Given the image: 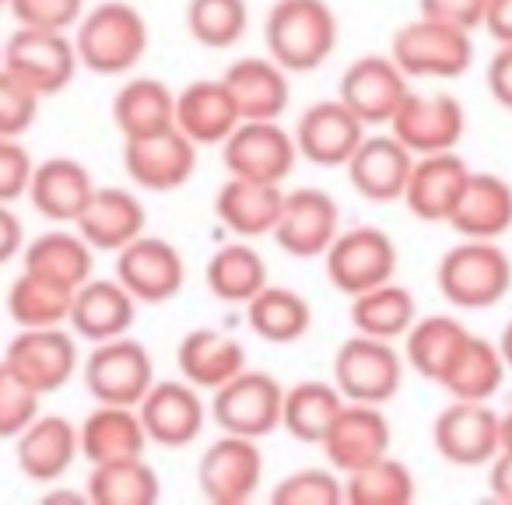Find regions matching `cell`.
Listing matches in <instances>:
<instances>
[{"label": "cell", "instance_id": "1f68e13d", "mask_svg": "<svg viewBox=\"0 0 512 505\" xmlns=\"http://www.w3.org/2000/svg\"><path fill=\"white\" fill-rule=\"evenodd\" d=\"M176 365L186 383L214 393L218 386H225L228 379L246 369V348H242L239 337L225 334V330L197 327L179 341Z\"/></svg>", "mask_w": 512, "mask_h": 505}, {"label": "cell", "instance_id": "d6a6232c", "mask_svg": "<svg viewBox=\"0 0 512 505\" xmlns=\"http://www.w3.org/2000/svg\"><path fill=\"white\" fill-rule=\"evenodd\" d=\"M281 204H285V190L278 183H253V179L228 176L214 197V214L239 239H260V235L274 232L281 218Z\"/></svg>", "mask_w": 512, "mask_h": 505}, {"label": "cell", "instance_id": "277c9868", "mask_svg": "<svg viewBox=\"0 0 512 505\" xmlns=\"http://www.w3.org/2000/svg\"><path fill=\"white\" fill-rule=\"evenodd\" d=\"M390 57L411 81H453L474 64V32L418 15L393 32Z\"/></svg>", "mask_w": 512, "mask_h": 505}, {"label": "cell", "instance_id": "74e56055", "mask_svg": "<svg viewBox=\"0 0 512 505\" xmlns=\"http://www.w3.org/2000/svg\"><path fill=\"white\" fill-rule=\"evenodd\" d=\"M246 323L267 344H295L313 327V306L306 295L285 285H267L246 302Z\"/></svg>", "mask_w": 512, "mask_h": 505}, {"label": "cell", "instance_id": "f907efd6", "mask_svg": "<svg viewBox=\"0 0 512 505\" xmlns=\"http://www.w3.org/2000/svg\"><path fill=\"white\" fill-rule=\"evenodd\" d=\"M36 169V158L29 155L18 137H0V200L15 204L29 193V179Z\"/></svg>", "mask_w": 512, "mask_h": 505}, {"label": "cell", "instance_id": "5bb4252c", "mask_svg": "<svg viewBox=\"0 0 512 505\" xmlns=\"http://www.w3.org/2000/svg\"><path fill=\"white\" fill-rule=\"evenodd\" d=\"M411 92V78L400 71L390 53H369L344 67L337 99L365 123V127H390L393 113Z\"/></svg>", "mask_w": 512, "mask_h": 505}, {"label": "cell", "instance_id": "836d02e7", "mask_svg": "<svg viewBox=\"0 0 512 505\" xmlns=\"http://www.w3.org/2000/svg\"><path fill=\"white\" fill-rule=\"evenodd\" d=\"M78 435L81 460H88V467L109 460H127V456H144V449L151 446L137 407L120 404H95V411L78 425Z\"/></svg>", "mask_w": 512, "mask_h": 505}, {"label": "cell", "instance_id": "cb8c5ba5", "mask_svg": "<svg viewBox=\"0 0 512 505\" xmlns=\"http://www.w3.org/2000/svg\"><path fill=\"white\" fill-rule=\"evenodd\" d=\"M470 165L456 151H435V155L414 158L411 179H407L404 204L418 221L428 225H446L453 214L456 200H460L463 186L470 179Z\"/></svg>", "mask_w": 512, "mask_h": 505}, {"label": "cell", "instance_id": "484cf974", "mask_svg": "<svg viewBox=\"0 0 512 505\" xmlns=\"http://www.w3.org/2000/svg\"><path fill=\"white\" fill-rule=\"evenodd\" d=\"M92 193L95 179L88 172V165L78 162V158L57 155L36 162L25 197L53 225H74L81 218V211L88 207V200H92Z\"/></svg>", "mask_w": 512, "mask_h": 505}, {"label": "cell", "instance_id": "9c48e42d", "mask_svg": "<svg viewBox=\"0 0 512 505\" xmlns=\"http://www.w3.org/2000/svg\"><path fill=\"white\" fill-rule=\"evenodd\" d=\"M327 264V278L337 292L362 295L376 285L397 278V242L376 225H358V228H341L337 239L330 242V249L323 253Z\"/></svg>", "mask_w": 512, "mask_h": 505}, {"label": "cell", "instance_id": "4dcf8cb0", "mask_svg": "<svg viewBox=\"0 0 512 505\" xmlns=\"http://www.w3.org/2000/svg\"><path fill=\"white\" fill-rule=\"evenodd\" d=\"M22 264V271L78 292L88 278H95V249L74 225L50 228L22 249Z\"/></svg>", "mask_w": 512, "mask_h": 505}, {"label": "cell", "instance_id": "4fadbf2b", "mask_svg": "<svg viewBox=\"0 0 512 505\" xmlns=\"http://www.w3.org/2000/svg\"><path fill=\"white\" fill-rule=\"evenodd\" d=\"M264 481V453L256 439L221 432L197 460L200 495L211 505H242L256 495Z\"/></svg>", "mask_w": 512, "mask_h": 505}, {"label": "cell", "instance_id": "b9f144b4", "mask_svg": "<svg viewBox=\"0 0 512 505\" xmlns=\"http://www.w3.org/2000/svg\"><path fill=\"white\" fill-rule=\"evenodd\" d=\"M470 330L463 327L456 316H418L414 327L404 337V362L418 372L428 383H439L446 365L453 362V355L460 351V344L467 341Z\"/></svg>", "mask_w": 512, "mask_h": 505}, {"label": "cell", "instance_id": "e575fe53", "mask_svg": "<svg viewBox=\"0 0 512 505\" xmlns=\"http://www.w3.org/2000/svg\"><path fill=\"white\" fill-rule=\"evenodd\" d=\"M505 376H509V365H505L498 344H491L488 337L467 334V341L460 344V351L435 386H442L449 400H491L502 390Z\"/></svg>", "mask_w": 512, "mask_h": 505}, {"label": "cell", "instance_id": "bcb514c9", "mask_svg": "<svg viewBox=\"0 0 512 505\" xmlns=\"http://www.w3.org/2000/svg\"><path fill=\"white\" fill-rule=\"evenodd\" d=\"M274 505H344V474L334 467H302L281 477L271 491Z\"/></svg>", "mask_w": 512, "mask_h": 505}, {"label": "cell", "instance_id": "f6af8a7d", "mask_svg": "<svg viewBox=\"0 0 512 505\" xmlns=\"http://www.w3.org/2000/svg\"><path fill=\"white\" fill-rule=\"evenodd\" d=\"M249 29L246 0H190L186 4V32L204 50H232Z\"/></svg>", "mask_w": 512, "mask_h": 505}, {"label": "cell", "instance_id": "f546056e", "mask_svg": "<svg viewBox=\"0 0 512 505\" xmlns=\"http://www.w3.org/2000/svg\"><path fill=\"white\" fill-rule=\"evenodd\" d=\"M446 225L460 239H502L512 228V183L495 172H470Z\"/></svg>", "mask_w": 512, "mask_h": 505}, {"label": "cell", "instance_id": "44dd1931", "mask_svg": "<svg viewBox=\"0 0 512 505\" xmlns=\"http://www.w3.org/2000/svg\"><path fill=\"white\" fill-rule=\"evenodd\" d=\"M365 123L344 106L341 99H323L313 102L295 123V144H299V158L320 169H344L355 148L365 141Z\"/></svg>", "mask_w": 512, "mask_h": 505}, {"label": "cell", "instance_id": "83f0119b", "mask_svg": "<svg viewBox=\"0 0 512 505\" xmlns=\"http://www.w3.org/2000/svg\"><path fill=\"white\" fill-rule=\"evenodd\" d=\"M144 225H148V211L141 197L123 186H95L88 207L74 221V228L92 242L95 253H120L127 242L144 235Z\"/></svg>", "mask_w": 512, "mask_h": 505}, {"label": "cell", "instance_id": "ab89813d", "mask_svg": "<svg viewBox=\"0 0 512 505\" xmlns=\"http://www.w3.org/2000/svg\"><path fill=\"white\" fill-rule=\"evenodd\" d=\"M414 320H418L414 292L397 285V281H386V285H376L362 295H351V327H355V334L404 341Z\"/></svg>", "mask_w": 512, "mask_h": 505}, {"label": "cell", "instance_id": "d4e9b609", "mask_svg": "<svg viewBox=\"0 0 512 505\" xmlns=\"http://www.w3.org/2000/svg\"><path fill=\"white\" fill-rule=\"evenodd\" d=\"M81 456L78 425L64 414H39L15 439V463L29 481H60Z\"/></svg>", "mask_w": 512, "mask_h": 505}, {"label": "cell", "instance_id": "8fae6325", "mask_svg": "<svg viewBox=\"0 0 512 505\" xmlns=\"http://www.w3.org/2000/svg\"><path fill=\"white\" fill-rule=\"evenodd\" d=\"M228 176L253 183H285L299 162V144L278 120H242L221 144Z\"/></svg>", "mask_w": 512, "mask_h": 505}, {"label": "cell", "instance_id": "f5cc1de1", "mask_svg": "<svg viewBox=\"0 0 512 505\" xmlns=\"http://www.w3.org/2000/svg\"><path fill=\"white\" fill-rule=\"evenodd\" d=\"M488 92L498 106L512 113V43L498 46V53L488 60Z\"/></svg>", "mask_w": 512, "mask_h": 505}, {"label": "cell", "instance_id": "f1b7e54d", "mask_svg": "<svg viewBox=\"0 0 512 505\" xmlns=\"http://www.w3.org/2000/svg\"><path fill=\"white\" fill-rule=\"evenodd\" d=\"M242 120H281L292 106V81L274 57H242L221 74Z\"/></svg>", "mask_w": 512, "mask_h": 505}, {"label": "cell", "instance_id": "ffe728a7", "mask_svg": "<svg viewBox=\"0 0 512 505\" xmlns=\"http://www.w3.org/2000/svg\"><path fill=\"white\" fill-rule=\"evenodd\" d=\"M414 158L418 155L397 134H365L344 172L358 197H365L369 204H393V200H404Z\"/></svg>", "mask_w": 512, "mask_h": 505}, {"label": "cell", "instance_id": "4316f807", "mask_svg": "<svg viewBox=\"0 0 512 505\" xmlns=\"http://www.w3.org/2000/svg\"><path fill=\"white\" fill-rule=\"evenodd\" d=\"M239 123L242 113L225 78H200L190 81L183 92H176V127L197 148H221Z\"/></svg>", "mask_w": 512, "mask_h": 505}, {"label": "cell", "instance_id": "8d00e7d4", "mask_svg": "<svg viewBox=\"0 0 512 505\" xmlns=\"http://www.w3.org/2000/svg\"><path fill=\"white\" fill-rule=\"evenodd\" d=\"M113 123L127 137H148L176 127V92L158 78H134L113 95Z\"/></svg>", "mask_w": 512, "mask_h": 505}, {"label": "cell", "instance_id": "6f0895ef", "mask_svg": "<svg viewBox=\"0 0 512 505\" xmlns=\"http://www.w3.org/2000/svg\"><path fill=\"white\" fill-rule=\"evenodd\" d=\"M498 351H502L505 365H509V372H512V320L502 327V337H498Z\"/></svg>", "mask_w": 512, "mask_h": 505}, {"label": "cell", "instance_id": "f35d334b", "mask_svg": "<svg viewBox=\"0 0 512 505\" xmlns=\"http://www.w3.org/2000/svg\"><path fill=\"white\" fill-rule=\"evenodd\" d=\"M344 407V393L337 383L327 379H302L295 386H285V407H281V428L295 442L320 446L323 435L330 432L334 418Z\"/></svg>", "mask_w": 512, "mask_h": 505}, {"label": "cell", "instance_id": "d590c367", "mask_svg": "<svg viewBox=\"0 0 512 505\" xmlns=\"http://www.w3.org/2000/svg\"><path fill=\"white\" fill-rule=\"evenodd\" d=\"M204 281L207 292L218 302L246 306L256 292H264L271 285V274H267V260L249 246V239H239L214 249L204 267Z\"/></svg>", "mask_w": 512, "mask_h": 505}, {"label": "cell", "instance_id": "11a10c76", "mask_svg": "<svg viewBox=\"0 0 512 505\" xmlns=\"http://www.w3.org/2000/svg\"><path fill=\"white\" fill-rule=\"evenodd\" d=\"M481 29L488 32L498 46L512 43V0H488Z\"/></svg>", "mask_w": 512, "mask_h": 505}, {"label": "cell", "instance_id": "7bdbcfd3", "mask_svg": "<svg viewBox=\"0 0 512 505\" xmlns=\"http://www.w3.org/2000/svg\"><path fill=\"white\" fill-rule=\"evenodd\" d=\"M414 495L411 467L390 453L344 474V505H411Z\"/></svg>", "mask_w": 512, "mask_h": 505}, {"label": "cell", "instance_id": "680465c9", "mask_svg": "<svg viewBox=\"0 0 512 505\" xmlns=\"http://www.w3.org/2000/svg\"><path fill=\"white\" fill-rule=\"evenodd\" d=\"M502 449L512 453V411L502 414Z\"/></svg>", "mask_w": 512, "mask_h": 505}, {"label": "cell", "instance_id": "30bf717a", "mask_svg": "<svg viewBox=\"0 0 512 505\" xmlns=\"http://www.w3.org/2000/svg\"><path fill=\"white\" fill-rule=\"evenodd\" d=\"M432 442L453 467H488L502 449V414L491 400H449L432 421Z\"/></svg>", "mask_w": 512, "mask_h": 505}, {"label": "cell", "instance_id": "ba28073f", "mask_svg": "<svg viewBox=\"0 0 512 505\" xmlns=\"http://www.w3.org/2000/svg\"><path fill=\"white\" fill-rule=\"evenodd\" d=\"M78 46L71 32L57 29H25L18 25L4 43V71L39 92L43 99L60 95L78 74Z\"/></svg>", "mask_w": 512, "mask_h": 505}, {"label": "cell", "instance_id": "681fc988", "mask_svg": "<svg viewBox=\"0 0 512 505\" xmlns=\"http://www.w3.org/2000/svg\"><path fill=\"white\" fill-rule=\"evenodd\" d=\"M8 11L25 29L71 32L85 15V0H8Z\"/></svg>", "mask_w": 512, "mask_h": 505}, {"label": "cell", "instance_id": "7402d4cb", "mask_svg": "<svg viewBox=\"0 0 512 505\" xmlns=\"http://www.w3.org/2000/svg\"><path fill=\"white\" fill-rule=\"evenodd\" d=\"M390 446H393V428L386 421L383 407L355 404V400H344L341 414H337L330 432L320 442V449L327 453L330 467L337 474H351V470L379 460V456L390 453Z\"/></svg>", "mask_w": 512, "mask_h": 505}, {"label": "cell", "instance_id": "9f6ffc18", "mask_svg": "<svg viewBox=\"0 0 512 505\" xmlns=\"http://www.w3.org/2000/svg\"><path fill=\"white\" fill-rule=\"evenodd\" d=\"M488 491L498 502L512 505V453L498 449V456L488 463Z\"/></svg>", "mask_w": 512, "mask_h": 505}, {"label": "cell", "instance_id": "c3c4849f", "mask_svg": "<svg viewBox=\"0 0 512 505\" xmlns=\"http://www.w3.org/2000/svg\"><path fill=\"white\" fill-rule=\"evenodd\" d=\"M39 102H43V95L32 92L25 81H18L15 74L0 67V137H18L22 141L32 130V123H36Z\"/></svg>", "mask_w": 512, "mask_h": 505}, {"label": "cell", "instance_id": "7a4b0ae2", "mask_svg": "<svg viewBox=\"0 0 512 505\" xmlns=\"http://www.w3.org/2000/svg\"><path fill=\"white\" fill-rule=\"evenodd\" d=\"M78 60L85 71L102 78L130 74L148 53V22L127 0H106L81 15L71 29Z\"/></svg>", "mask_w": 512, "mask_h": 505}, {"label": "cell", "instance_id": "91938a15", "mask_svg": "<svg viewBox=\"0 0 512 505\" xmlns=\"http://www.w3.org/2000/svg\"><path fill=\"white\" fill-rule=\"evenodd\" d=\"M0 11H8V0H0Z\"/></svg>", "mask_w": 512, "mask_h": 505}, {"label": "cell", "instance_id": "d6986e66", "mask_svg": "<svg viewBox=\"0 0 512 505\" xmlns=\"http://www.w3.org/2000/svg\"><path fill=\"white\" fill-rule=\"evenodd\" d=\"M137 414H141L144 432L155 446L186 449L200 439L211 407L200 400V390L186 379H165V383L155 379V386L137 404Z\"/></svg>", "mask_w": 512, "mask_h": 505}, {"label": "cell", "instance_id": "3957f363", "mask_svg": "<svg viewBox=\"0 0 512 505\" xmlns=\"http://www.w3.org/2000/svg\"><path fill=\"white\" fill-rule=\"evenodd\" d=\"M442 299L453 309H491L512 292V260L498 239H463L439 260Z\"/></svg>", "mask_w": 512, "mask_h": 505}, {"label": "cell", "instance_id": "816d5d0a", "mask_svg": "<svg viewBox=\"0 0 512 505\" xmlns=\"http://www.w3.org/2000/svg\"><path fill=\"white\" fill-rule=\"evenodd\" d=\"M488 0H418V15L435 18V22L456 25V29H481Z\"/></svg>", "mask_w": 512, "mask_h": 505}, {"label": "cell", "instance_id": "7c38bea8", "mask_svg": "<svg viewBox=\"0 0 512 505\" xmlns=\"http://www.w3.org/2000/svg\"><path fill=\"white\" fill-rule=\"evenodd\" d=\"M4 362L36 393H60L81 372L78 337L64 327H25L4 348Z\"/></svg>", "mask_w": 512, "mask_h": 505}, {"label": "cell", "instance_id": "db71d44e", "mask_svg": "<svg viewBox=\"0 0 512 505\" xmlns=\"http://www.w3.org/2000/svg\"><path fill=\"white\" fill-rule=\"evenodd\" d=\"M25 249V228H22V218L11 211V204L0 200V264H8L15 260L18 253Z\"/></svg>", "mask_w": 512, "mask_h": 505}, {"label": "cell", "instance_id": "ee69618b", "mask_svg": "<svg viewBox=\"0 0 512 505\" xmlns=\"http://www.w3.org/2000/svg\"><path fill=\"white\" fill-rule=\"evenodd\" d=\"M74 292L64 285H53L46 278L22 271L8 288V316L18 330L25 327H64L71 316Z\"/></svg>", "mask_w": 512, "mask_h": 505}, {"label": "cell", "instance_id": "6da1fadb", "mask_svg": "<svg viewBox=\"0 0 512 505\" xmlns=\"http://www.w3.org/2000/svg\"><path fill=\"white\" fill-rule=\"evenodd\" d=\"M267 57L288 74L320 71L341 43V25L327 0H274L264 22Z\"/></svg>", "mask_w": 512, "mask_h": 505}, {"label": "cell", "instance_id": "5b68a950", "mask_svg": "<svg viewBox=\"0 0 512 505\" xmlns=\"http://www.w3.org/2000/svg\"><path fill=\"white\" fill-rule=\"evenodd\" d=\"M81 379L95 404L137 407L144 393L155 386V362L137 337L123 334L113 341L92 344L88 358L81 362Z\"/></svg>", "mask_w": 512, "mask_h": 505}, {"label": "cell", "instance_id": "8992f818", "mask_svg": "<svg viewBox=\"0 0 512 505\" xmlns=\"http://www.w3.org/2000/svg\"><path fill=\"white\" fill-rule=\"evenodd\" d=\"M404 355L393 341L369 334H355L337 348L334 355V383L344 400L355 404H390L404 383Z\"/></svg>", "mask_w": 512, "mask_h": 505}, {"label": "cell", "instance_id": "60d3db41", "mask_svg": "<svg viewBox=\"0 0 512 505\" xmlns=\"http://www.w3.org/2000/svg\"><path fill=\"white\" fill-rule=\"evenodd\" d=\"M85 491L92 505H155L162 484L144 456H127V460L95 463Z\"/></svg>", "mask_w": 512, "mask_h": 505}, {"label": "cell", "instance_id": "7dc6e473", "mask_svg": "<svg viewBox=\"0 0 512 505\" xmlns=\"http://www.w3.org/2000/svg\"><path fill=\"white\" fill-rule=\"evenodd\" d=\"M43 393H36L4 358H0V439H18L39 418Z\"/></svg>", "mask_w": 512, "mask_h": 505}, {"label": "cell", "instance_id": "9a60e30c", "mask_svg": "<svg viewBox=\"0 0 512 505\" xmlns=\"http://www.w3.org/2000/svg\"><path fill=\"white\" fill-rule=\"evenodd\" d=\"M123 169L130 183L148 193H172L197 172V144L179 127L123 141Z\"/></svg>", "mask_w": 512, "mask_h": 505}, {"label": "cell", "instance_id": "603a6c76", "mask_svg": "<svg viewBox=\"0 0 512 505\" xmlns=\"http://www.w3.org/2000/svg\"><path fill=\"white\" fill-rule=\"evenodd\" d=\"M137 306L141 302L127 292V285L116 274L113 278H88L74 292L67 327L74 330V337H81L88 344L113 341V337H123L134 330Z\"/></svg>", "mask_w": 512, "mask_h": 505}, {"label": "cell", "instance_id": "52a82bcc", "mask_svg": "<svg viewBox=\"0 0 512 505\" xmlns=\"http://www.w3.org/2000/svg\"><path fill=\"white\" fill-rule=\"evenodd\" d=\"M211 421L221 432L264 439L281 428V407H285V386L260 369H242L225 386L211 393Z\"/></svg>", "mask_w": 512, "mask_h": 505}, {"label": "cell", "instance_id": "e0dca14e", "mask_svg": "<svg viewBox=\"0 0 512 505\" xmlns=\"http://www.w3.org/2000/svg\"><path fill=\"white\" fill-rule=\"evenodd\" d=\"M341 232V207L320 186H299V190L285 193L281 204V218L274 225V242L281 253L295 260H313L323 257L330 242Z\"/></svg>", "mask_w": 512, "mask_h": 505}, {"label": "cell", "instance_id": "ac0fdd59", "mask_svg": "<svg viewBox=\"0 0 512 505\" xmlns=\"http://www.w3.org/2000/svg\"><path fill=\"white\" fill-rule=\"evenodd\" d=\"M116 278L141 306H162L186 285V260L169 239L137 235L116 253Z\"/></svg>", "mask_w": 512, "mask_h": 505}, {"label": "cell", "instance_id": "2e32d148", "mask_svg": "<svg viewBox=\"0 0 512 505\" xmlns=\"http://www.w3.org/2000/svg\"><path fill=\"white\" fill-rule=\"evenodd\" d=\"M390 134H397L414 155H435V151H456L467 134V113L463 102L449 92H407L400 109L390 120Z\"/></svg>", "mask_w": 512, "mask_h": 505}, {"label": "cell", "instance_id": "94428289", "mask_svg": "<svg viewBox=\"0 0 512 505\" xmlns=\"http://www.w3.org/2000/svg\"><path fill=\"white\" fill-rule=\"evenodd\" d=\"M0 67H4V46H0Z\"/></svg>", "mask_w": 512, "mask_h": 505}]
</instances>
